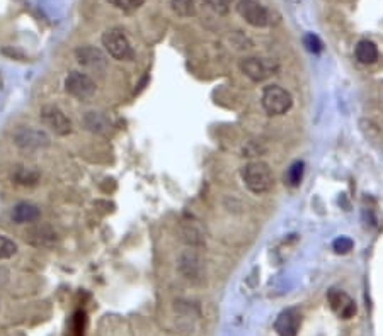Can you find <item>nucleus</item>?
Wrapping results in <instances>:
<instances>
[{
    "mask_svg": "<svg viewBox=\"0 0 383 336\" xmlns=\"http://www.w3.org/2000/svg\"><path fill=\"white\" fill-rule=\"evenodd\" d=\"M302 178H304V163L295 162L293 165L288 168L286 175H284V182L290 187H298L302 184Z\"/></svg>",
    "mask_w": 383,
    "mask_h": 336,
    "instance_id": "obj_18",
    "label": "nucleus"
},
{
    "mask_svg": "<svg viewBox=\"0 0 383 336\" xmlns=\"http://www.w3.org/2000/svg\"><path fill=\"white\" fill-rule=\"evenodd\" d=\"M17 253V244L7 236L0 235V260H7L12 258Z\"/></svg>",
    "mask_w": 383,
    "mask_h": 336,
    "instance_id": "obj_21",
    "label": "nucleus"
},
{
    "mask_svg": "<svg viewBox=\"0 0 383 336\" xmlns=\"http://www.w3.org/2000/svg\"><path fill=\"white\" fill-rule=\"evenodd\" d=\"M304 45H305V48L310 51V53H315V54L320 53V51L324 50L322 41H320L319 36H315V34H305Z\"/></svg>",
    "mask_w": 383,
    "mask_h": 336,
    "instance_id": "obj_24",
    "label": "nucleus"
},
{
    "mask_svg": "<svg viewBox=\"0 0 383 336\" xmlns=\"http://www.w3.org/2000/svg\"><path fill=\"white\" fill-rule=\"evenodd\" d=\"M111 6H115L116 9L125 10V12H133V10L140 9L145 3V0H109Z\"/></svg>",
    "mask_w": 383,
    "mask_h": 336,
    "instance_id": "obj_22",
    "label": "nucleus"
},
{
    "mask_svg": "<svg viewBox=\"0 0 383 336\" xmlns=\"http://www.w3.org/2000/svg\"><path fill=\"white\" fill-rule=\"evenodd\" d=\"M206 3L211 10L222 14V16H225L230 9V0H206Z\"/></svg>",
    "mask_w": 383,
    "mask_h": 336,
    "instance_id": "obj_25",
    "label": "nucleus"
},
{
    "mask_svg": "<svg viewBox=\"0 0 383 336\" xmlns=\"http://www.w3.org/2000/svg\"><path fill=\"white\" fill-rule=\"evenodd\" d=\"M96 82L90 78L87 73L80 72H72L68 73L67 80H65V90H67L70 96H74L80 101H86L90 98L96 94Z\"/></svg>",
    "mask_w": 383,
    "mask_h": 336,
    "instance_id": "obj_6",
    "label": "nucleus"
},
{
    "mask_svg": "<svg viewBox=\"0 0 383 336\" xmlns=\"http://www.w3.org/2000/svg\"><path fill=\"white\" fill-rule=\"evenodd\" d=\"M184 241L186 243L193 244V246H198V244H203L204 241V235L198 224L195 222H188L184 229Z\"/></svg>",
    "mask_w": 383,
    "mask_h": 336,
    "instance_id": "obj_19",
    "label": "nucleus"
},
{
    "mask_svg": "<svg viewBox=\"0 0 383 336\" xmlns=\"http://www.w3.org/2000/svg\"><path fill=\"white\" fill-rule=\"evenodd\" d=\"M353 246H355V243H353V240L348 238V236H341V238H337L332 243V248H334V251L337 255L349 253V251L353 250Z\"/></svg>",
    "mask_w": 383,
    "mask_h": 336,
    "instance_id": "obj_23",
    "label": "nucleus"
},
{
    "mask_svg": "<svg viewBox=\"0 0 383 336\" xmlns=\"http://www.w3.org/2000/svg\"><path fill=\"white\" fill-rule=\"evenodd\" d=\"M26 240H29V243L36 246H51L57 243V235L48 226H36L29 229V233H26Z\"/></svg>",
    "mask_w": 383,
    "mask_h": 336,
    "instance_id": "obj_13",
    "label": "nucleus"
},
{
    "mask_svg": "<svg viewBox=\"0 0 383 336\" xmlns=\"http://www.w3.org/2000/svg\"><path fill=\"white\" fill-rule=\"evenodd\" d=\"M75 56L80 65L90 68V70H104L108 60L101 50L92 48V46H82L75 51Z\"/></svg>",
    "mask_w": 383,
    "mask_h": 336,
    "instance_id": "obj_12",
    "label": "nucleus"
},
{
    "mask_svg": "<svg viewBox=\"0 0 383 336\" xmlns=\"http://www.w3.org/2000/svg\"><path fill=\"white\" fill-rule=\"evenodd\" d=\"M237 14L253 28H268L273 24L271 12L257 0H239Z\"/></svg>",
    "mask_w": 383,
    "mask_h": 336,
    "instance_id": "obj_4",
    "label": "nucleus"
},
{
    "mask_svg": "<svg viewBox=\"0 0 383 336\" xmlns=\"http://www.w3.org/2000/svg\"><path fill=\"white\" fill-rule=\"evenodd\" d=\"M102 46L108 51L109 56L118 61H130L135 56V51L131 48L126 34L118 28L108 29L102 34Z\"/></svg>",
    "mask_w": 383,
    "mask_h": 336,
    "instance_id": "obj_3",
    "label": "nucleus"
},
{
    "mask_svg": "<svg viewBox=\"0 0 383 336\" xmlns=\"http://www.w3.org/2000/svg\"><path fill=\"white\" fill-rule=\"evenodd\" d=\"M170 6H173V10L177 14V16L191 17L196 14L195 0H173Z\"/></svg>",
    "mask_w": 383,
    "mask_h": 336,
    "instance_id": "obj_20",
    "label": "nucleus"
},
{
    "mask_svg": "<svg viewBox=\"0 0 383 336\" xmlns=\"http://www.w3.org/2000/svg\"><path fill=\"white\" fill-rule=\"evenodd\" d=\"M302 326V313L298 308H288L275 321V331L279 336H297Z\"/></svg>",
    "mask_w": 383,
    "mask_h": 336,
    "instance_id": "obj_9",
    "label": "nucleus"
},
{
    "mask_svg": "<svg viewBox=\"0 0 383 336\" xmlns=\"http://www.w3.org/2000/svg\"><path fill=\"white\" fill-rule=\"evenodd\" d=\"M278 70V65L273 60H266V58H244L240 61V72L251 78L253 82H264L266 78H269L271 75H275V72Z\"/></svg>",
    "mask_w": 383,
    "mask_h": 336,
    "instance_id": "obj_5",
    "label": "nucleus"
},
{
    "mask_svg": "<svg viewBox=\"0 0 383 336\" xmlns=\"http://www.w3.org/2000/svg\"><path fill=\"white\" fill-rule=\"evenodd\" d=\"M179 270H181L182 275L188 280H191V282H199V280H203L204 265L202 258H199V255L195 253V251L189 250L181 255V258H179Z\"/></svg>",
    "mask_w": 383,
    "mask_h": 336,
    "instance_id": "obj_11",
    "label": "nucleus"
},
{
    "mask_svg": "<svg viewBox=\"0 0 383 336\" xmlns=\"http://www.w3.org/2000/svg\"><path fill=\"white\" fill-rule=\"evenodd\" d=\"M39 174L32 168H26V167H19L14 174V180L21 185H35L38 182Z\"/></svg>",
    "mask_w": 383,
    "mask_h": 336,
    "instance_id": "obj_17",
    "label": "nucleus"
},
{
    "mask_svg": "<svg viewBox=\"0 0 383 336\" xmlns=\"http://www.w3.org/2000/svg\"><path fill=\"white\" fill-rule=\"evenodd\" d=\"M262 109L266 111V114L269 116H283L293 105V97L288 92L286 89L279 85H269L266 87L264 92L261 97Z\"/></svg>",
    "mask_w": 383,
    "mask_h": 336,
    "instance_id": "obj_2",
    "label": "nucleus"
},
{
    "mask_svg": "<svg viewBox=\"0 0 383 336\" xmlns=\"http://www.w3.org/2000/svg\"><path fill=\"white\" fill-rule=\"evenodd\" d=\"M84 124H86L87 129L97 134H106L109 131V127H111V120L106 118L102 112L96 111L87 112L86 118H84Z\"/></svg>",
    "mask_w": 383,
    "mask_h": 336,
    "instance_id": "obj_15",
    "label": "nucleus"
},
{
    "mask_svg": "<svg viewBox=\"0 0 383 336\" xmlns=\"http://www.w3.org/2000/svg\"><path fill=\"white\" fill-rule=\"evenodd\" d=\"M41 213H39L38 206L31 202H19L12 211V219L19 224H24V222H35L38 221Z\"/></svg>",
    "mask_w": 383,
    "mask_h": 336,
    "instance_id": "obj_14",
    "label": "nucleus"
},
{
    "mask_svg": "<svg viewBox=\"0 0 383 336\" xmlns=\"http://www.w3.org/2000/svg\"><path fill=\"white\" fill-rule=\"evenodd\" d=\"M327 302H329L331 309L337 314L341 319H351L356 314V304L351 299V295L346 294L344 291L339 288H331L327 292Z\"/></svg>",
    "mask_w": 383,
    "mask_h": 336,
    "instance_id": "obj_7",
    "label": "nucleus"
},
{
    "mask_svg": "<svg viewBox=\"0 0 383 336\" xmlns=\"http://www.w3.org/2000/svg\"><path fill=\"white\" fill-rule=\"evenodd\" d=\"M41 120L45 123V126H48L51 131H55L60 136H65L72 131L70 119L65 116L63 111H60L55 105H45L41 109Z\"/></svg>",
    "mask_w": 383,
    "mask_h": 336,
    "instance_id": "obj_10",
    "label": "nucleus"
},
{
    "mask_svg": "<svg viewBox=\"0 0 383 336\" xmlns=\"http://www.w3.org/2000/svg\"><path fill=\"white\" fill-rule=\"evenodd\" d=\"M356 60L363 65H371L378 60V48L375 43L368 41V39H363L356 45L355 50Z\"/></svg>",
    "mask_w": 383,
    "mask_h": 336,
    "instance_id": "obj_16",
    "label": "nucleus"
},
{
    "mask_svg": "<svg viewBox=\"0 0 383 336\" xmlns=\"http://www.w3.org/2000/svg\"><path fill=\"white\" fill-rule=\"evenodd\" d=\"M242 175V180L246 184V187L249 189L253 193H264L273 187V177L271 167L264 162H251L240 171Z\"/></svg>",
    "mask_w": 383,
    "mask_h": 336,
    "instance_id": "obj_1",
    "label": "nucleus"
},
{
    "mask_svg": "<svg viewBox=\"0 0 383 336\" xmlns=\"http://www.w3.org/2000/svg\"><path fill=\"white\" fill-rule=\"evenodd\" d=\"M14 141L17 146L24 149H41L50 145V138L45 131L35 129V127H19L14 134Z\"/></svg>",
    "mask_w": 383,
    "mask_h": 336,
    "instance_id": "obj_8",
    "label": "nucleus"
}]
</instances>
